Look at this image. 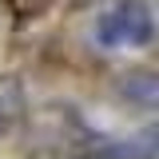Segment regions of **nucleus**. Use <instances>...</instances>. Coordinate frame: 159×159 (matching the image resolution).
I'll list each match as a JSON object with an SVG mask.
<instances>
[{
    "mask_svg": "<svg viewBox=\"0 0 159 159\" xmlns=\"http://www.w3.org/2000/svg\"><path fill=\"white\" fill-rule=\"evenodd\" d=\"M151 40H155V16L147 0H116L96 20V44L107 52L147 48Z\"/></svg>",
    "mask_w": 159,
    "mask_h": 159,
    "instance_id": "f257e3e1",
    "label": "nucleus"
},
{
    "mask_svg": "<svg viewBox=\"0 0 159 159\" xmlns=\"http://www.w3.org/2000/svg\"><path fill=\"white\" fill-rule=\"evenodd\" d=\"M88 159H159V123L143 127L135 135L96 139L88 147Z\"/></svg>",
    "mask_w": 159,
    "mask_h": 159,
    "instance_id": "f03ea898",
    "label": "nucleus"
},
{
    "mask_svg": "<svg viewBox=\"0 0 159 159\" xmlns=\"http://www.w3.org/2000/svg\"><path fill=\"white\" fill-rule=\"evenodd\" d=\"M119 96L139 107H159V72H127L119 76Z\"/></svg>",
    "mask_w": 159,
    "mask_h": 159,
    "instance_id": "7ed1b4c3",
    "label": "nucleus"
},
{
    "mask_svg": "<svg viewBox=\"0 0 159 159\" xmlns=\"http://www.w3.org/2000/svg\"><path fill=\"white\" fill-rule=\"evenodd\" d=\"M24 119V84L16 76H0V135H8Z\"/></svg>",
    "mask_w": 159,
    "mask_h": 159,
    "instance_id": "20e7f679",
    "label": "nucleus"
}]
</instances>
